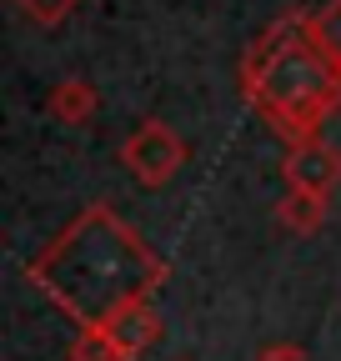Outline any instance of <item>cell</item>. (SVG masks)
Here are the masks:
<instances>
[{
    "instance_id": "cell-5",
    "label": "cell",
    "mask_w": 341,
    "mask_h": 361,
    "mask_svg": "<svg viewBox=\"0 0 341 361\" xmlns=\"http://www.w3.org/2000/svg\"><path fill=\"white\" fill-rule=\"evenodd\" d=\"M281 176H286V186H296V191L331 196V191L341 186V146H331L326 135L291 141V151H286V161H281Z\"/></svg>"
},
{
    "instance_id": "cell-2",
    "label": "cell",
    "mask_w": 341,
    "mask_h": 361,
    "mask_svg": "<svg viewBox=\"0 0 341 361\" xmlns=\"http://www.w3.org/2000/svg\"><path fill=\"white\" fill-rule=\"evenodd\" d=\"M306 11L271 20L241 56V96L281 141L321 135V126L341 111V71L311 45Z\"/></svg>"
},
{
    "instance_id": "cell-7",
    "label": "cell",
    "mask_w": 341,
    "mask_h": 361,
    "mask_svg": "<svg viewBox=\"0 0 341 361\" xmlns=\"http://www.w3.org/2000/svg\"><path fill=\"white\" fill-rule=\"evenodd\" d=\"M326 211H331V196H316V191H296L286 186V196L276 201V226L291 236H311L326 226Z\"/></svg>"
},
{
    "instance_id": "cell-1",
    "label": "cell",
    "mask_w": 341,
    "mask_h": 361,
    "mask_svg": "<svg viewBox=\"0 0 341 361\" xmlns=\"http://www.w3.org/2000/svg\"><path fill=\"white\" fill-rule=\"evenodd\" d=\"M25 276L80 331H101L131 301L156 296L170 276V266L146 246V236L131 221H120L106 201H91L51 236L46 251L30 256Z\"/></svg>"
},
{
    "instance_id": "cell-8",
    "label": "cell",
    "mask_w": 341,
    "mask_h": 361,
    "mask_svg": "<svg viewBox=\"0 0 341 361\" xmlns=\"http://www.w3.org/2000/svg\"><path fill=\"white\" fill-rule=\"evenodd\" d=\"M302 25H306V35H311V45L341 71V0H326L321 11H306L302 16Z\"/></svg>"
},
{
    "instance_id": "cell-3",
    "label": "cell",
    "mask_w": 341,
    "mask_h": 361,
    "mask_svg": "<svg viewBox=\"0 0 341 361\" xmlns=\"http://www.w3.org/2000/svg\"><path fill=\"white\" fill-rule=\"evenodd\" d=\"M156 341H161V311L146 296L131 301L120 316H111L101 331H80L75 361H141Z\"/></svg>"
},
{
    "instance_id": "cell-10",
    "label": "cell",
    "mask_w": 341,
    "mask_h": 361,
    "mask_svg": "<svg viewBox=\"0 0 341 361\" xmlns=\"http://www.w3.org/2000/svg\"><path fill=\"white\" fill-rule=\"evenodd\" d=\"M261 361H306V356H302V346H266Z\"/></svg>"
},
{
    "instance_id": "cell-6",
    "label": "cell",
    "mask_w": 341,
    "mask_h": 361,
    "mask_svg": "<svg viewBox=\"0 0 341 361\" xmlns=\"http://www.w3.org/2000/svg\"><path fill=\"white\" fill-rule=\"evenodd\" d=\"M46 111H51L61 126H85V121H96L101 96H96V85L85 80V75H66L51 96H46Z\"/></svg>"
},
{
    "instance_id": "cell-4",
    "label": "cell",
    "mask_w": 341,
    "mask_h": 361,
    "mask_svg": "<svg viewBox=\"0 0 341 361\" xmlns=\"http://www.w3.org/2000/svg\"><path fill=\"white\" fill-rule=\"evenodd\" d=\"M120 166L136 176V186L161 191V186H170V180L181 176V166H186V141L176 135V126H166V121H141V126L120 141Z\"/></svg>"
},
{
    "instance_id": "cell-9",
    "label": "cell",
    "mask_w": 341,
    "mask_h": 361,
    "mask_svg": "<svg viewBox=\"0 0 341 361\" xmlns=\"http://www.w3.org/2000/svg\"><path fill=\"white\" fill-rule=\"evenodd\" d=\"M16 6H20V16H25V20L56 30V25H66V20L80 11V0H16Z\"/></svg>"
}]
</instances>
